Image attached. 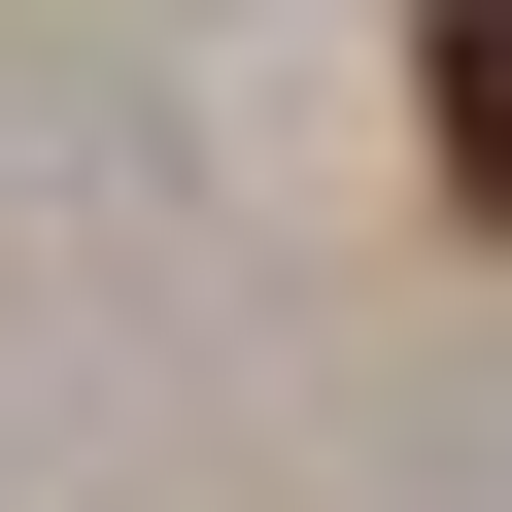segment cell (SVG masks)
Returning <instances> with one entry per match:
<instances>
[{"label":"cell","mask_w":512,"mask_h":512,"mask_svg":"<svg viewBox=\"0 0 512 512\" xmlns=\"http://www.w3.org/2000/svg\"><path fill=\"white\" fill-rule=\"evenodd\" d=\"M410 137H444V205L512 239V0H444V35H410Z\"/></svg>","instance_id":"6da1fadb"}]
</instances>
